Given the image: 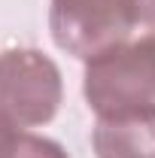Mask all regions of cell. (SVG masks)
Instances as JSON below:
<instances>
[{"label":"cell","mask_w":155,"mask_h":158,"mask_svg":"<svg viewBox=\"0 0 155 158\" xmlns=\"http://www.w3.org/2000/svg\"><path fill=\"white\" fill-rule=\"evenodd\" d=\"M3 158H70V155L64 152V146L55 143V140L19 131L15 140H12V146L3 152Z\"/></svg>","instance_id":"5"},{"label":"cell","mask_w":155,"mask_h":158,"mask_svg":"<svg viewBox=\"0 0 155 158\" xmlns=\"http://www.w3.org/2000/svg\"><path fill=\"white\" fill-rule=\"evenodd\" d=\"M15 134H19V128L9 122V118L0 116V158H3V152L12 146V140H15Z\"/></svg>","instance_id":"6"},{"label":"cell","mask_w":155,"mask_h":158,"mask_svg":"<svg viewBox=\"0 0 155 158\" xmlns=\"http://www.w3.org/2000/svg\"><path fill=\"white\" fill-rule=\"evenodd\" d=\"M64 82L58 64L37 49H9L0 55V116L15 128L46 125L58 113Z\"/></svg>","instance_id":"3"},{"label":"cell","mask_w":155,"mask_h":158,"mask_svg":"<svg viewBox=\"0 0 155 158\" xmlns=\"http://www.w3.org/2000/svg\"><path fill=\"white\" fill-rule=\"evenodd\" d=\"M137 21V0H52L49 6L55 43L82 61L128 43Z\"/></svg>","instance_id":"2"},{"label":"cell","mask_w":155,"mask_h":158,"mask_svg":"<svg viewBox=\"0 0 155 158\" xmlns=\"http://www.w3.org/2000/svg\"><path fill=\"white\" fill-rule=\"evenodd\" d=\"M82 94L97 116L155 106V31L88 58Z\"/></svg>","instance_id":"1"},{"label":"cell","mask_w":155,"mask_h":158,"mask_svg":"<svg viewBox=\"0 0 155 158\" xmlns=\"http://www.w3.org/2000/svg\"><path fill=\"white\" fill-rule=\"evenodd\" d=\"M137 12H140V21L155 24V0H137Z\"/></svg>","instance_id":"7"},{"label":"cell","mask_w":155,"mask_h":158,"mask_svg":"<svg viewBox=\"0 0 155 158\" xmlns=\"http://www.w3.org/2000/svg\"><path fill=\"white\" fill-rule=\"evenodd\" d=\"M91 143L97 158H155V106L97 116Z\"/></svg>","instance_id":"4"}]
</instances>
